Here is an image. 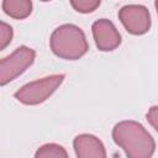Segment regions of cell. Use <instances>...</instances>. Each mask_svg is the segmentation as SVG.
Listing matches in <instances>:
<instances>
[{
	"label": "cell",
	"instance_id": "cell-1",
	"mask_svg": "<svg viewBox=\"0 0 158 158\" xmlns=\"http://www.w3.org/2000/svg\"><path fill=\"white\" fill-rule=\"evenodd\" d=\"M112 139L127 158H152L156 152L154 138L135 120L117 122L112 128Z\"/></svg>",
	"mask_w": 158,
	"mask_h": 158
},
{
	"label": "cell",
	"instance_id": "cell-2",
	"mask_svg": "<svg viewBox=\"0 0 158 158\" xmlns=\"http://www.w3.org/2000/svg\"><path fill=\"white\" fill-rule=\"evenodd\" d=\"M49 48L60 59L77 60L86 54L89 43L84 31L73 23L58 26L49 37Z\"/></svg>",
	"mask_w": 158,
	"mask_h": 158
},
{
	"label": "cell",
	"instance_id": "cell-3",
	"mask_svg": "<svg viewBox=\"0 0 158 158\" xmlns=\"http://www.w3.org/2000/svg\"><path fill=\"white\" fill-rule=\"evenodd\" d=\"M64 74H52L30 81L21 86L15 94V99L23 105H40L49 99L64 81Z\"/></svg>",
	"mask_w": 158,
	"mask_h": 158
},
{
	"label": "cell",
	"instance_id": "cell-4",
	"mask_svg": "<svg viewBox=\"0 0 158 158\" xmlns=\"http://www.w3.org/2000/svg\"><path fill=\"white\" fill-rule=\"evenodd\" d=\"M35 59V49L27 46H20L11 54L0 59V86L7 85L25 73L33 64Z\"/></svg>",
	"mask_w": 158,
	"mask_h": 158
},
{
	"label": "cell",
	"instance_id": "cell-5",
	"mask_svg": "<svg viewBox=\"0 0 158 158\" xmlns=\"http://www.w3.org/2000/svg\"><path fill=\"white\" fill-rule=\"evenodd\" d=\"M118 20L125 30L133 36L147 33L152 26L149 10L138 4H128L122 6L118 10Z\"/></svg>",
	"mask_w": 158,
	"mask_h": 158
},
{
	"label": "cell",
	"instance_id": "cell-6",
	"mask_svg": "<svg viewBox=\"0 0 158 158\" xmlns=\"http://www.w3.org/2000/svg\"><path fill=\"white\" fill-rule=\"evenodd\" d=\"M91 33L96 48L101 52L115 51L122 42L117 27L107 19H99L94 21L91 25Z\"/></svg>",
	"mask_w": 158,
	"mask_h": 158
},
{
	"label": "cell",
	"instance_id": "cell-7",
	"mask_svg": "<svg viewBox=\"0 0 158 158\" xmlns=\"http://www.w3.org/2000/svg\"><path fill=\"white\" fill-rule=\"evenodd\" d=\"M77 158H107L106 148L100 138L90 133H80L73 139Z\"/></svg>",
	"mask_w": 158,
	"mask_h": 158
},
{
	"label": "cell",
	"instance_id": "cell-8",
	"mask_svg": "<svg viewBox=\"0 0 158 158\" xmlns=\"http://www.w3.org/2000/svg\"><path fill=\"white\" fill-rule=\"evenodd\" d=\"M32 6L30 0H4L1 2L2 11L15 20L27 19L32 12Z\"/></svg>",
	"mask_w": 158,
	"mask_h": 158
},
{
	"label": "cell",
	"instance_id": "cell-9",
	"mask_svg": "<svg viewBox=\"0 0 158 158\" xmlns=\"http://www.w3.org/2000/svg\"><path fill=\"white\" fill-rule=\"evenodd\" d=\"M33 158H69L65 148L58 143H44L40 146Z\"/></svg>",
	"mask_w": 158,
	"mask_h": 158
},
{
	"label": "cell",
	"instance_id": "cell-10",
	"mask_svg": "<svg viewBox=\"0 0 158 158\" xmlns=\"http://www.w3.org/2000/svg\"><path fill=\"white\" fill-rule=\"evenodd\" d=\"M70 6L80 14H91L100 6V0H70Z\"/></svg>",
	"mask_w": 158,
	"mask_h": 158
},
{
	"label": "cell",
	"instance_id": "cell-11",
	"mask_svg": "<svg viewBox=\"0 0 158 158\" xmlns=\"http://www.w3.org/2000/svg\"><path fill=\"white\" fill-rule=\"evenodd\" d=\"M14 37V30L7 23L0 20V51L5 49L12 41Z\"/></svg>",
	"mask_w": 158,
	"mask_h": 158
},
{
	"label": "cell",
	"instance_id": "cell-12",
	"mask_svg": "<svg viewBox=\"0 0 158 158\" xmlns=\"http://www.w3.org/2000/svg\"><path fill=\"white\" fill-rule=\"evenodd\" d=\"M146 117H147L148 123L153 127V130L157 131V130H158V107H157L156 105H153V106L148 110Z\"/></svg>",
	"mask_w": 158,
	"mask_h": 158
}]
</instances>
